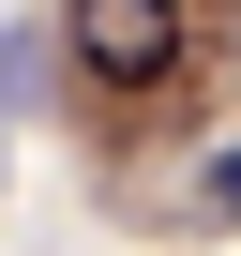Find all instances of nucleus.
Returning <instances> with one entry per match:
<instances>
[{"mask_svg": "<svg viewBox=\"0 0 241 256\" xmlns=\"http://www.w3.org/2000/svg\"><path fill=\"white\" fill-rule=\"evenodd\" d=\"M196 211H226V226H241V136H226V151L196 166Z\"/></svg>", "mask_w": 241, "mask_h": 256, "instance_id": "nucleus-2", "label": "nucleus"}, {"mask_svg": "<svg viewBox=\"0 0 241 256\" xmlns=\"http://www.w3.org/2000/svg\"><path fill=\"white\" fill-rule=\"evenodd\" d=\"M60 46H76V76H90V90L151 106V90H181L196 16H181V0H60Z\"/></svg>", "mask_w": 241, "mask_h": 256, "instance_id": "nucleus-1", "label": "nucleus"}]
</instances>
